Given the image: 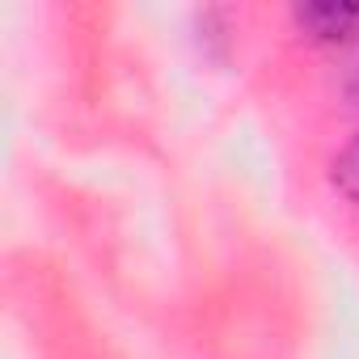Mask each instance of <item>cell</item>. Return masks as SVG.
Instances as JSON below:
<instances>
[{"mask_svg": "<svg viewBox=\"0 0 359 359\" xmlns=\"http://www.w3.org/2000/svg\"><path fill=\"white\" fill-rule=\"evenodd\" d=\"M296 18L317 39H342L359 26V5H304V9H296Z\"/></svg>", "mask_w": 359, "mask_h": 359, "instance_id": "cell-1", "label": "cell"}, {"mask_svg": "<svg viewBox=\"0 0 359 359\" xmlns=\"http://www.w3.org/2000/svg\"><path fill=\"white\" fill-rule=\"evenodd\" d=\"M334 182H338L342 195L359 199V140H351V144L342 148V156L334 161Z\"/></svg>", "mask_w": 359, "mask_h": 359, "instance_id": "cell-2", "label": "cell"}]
</instances>
